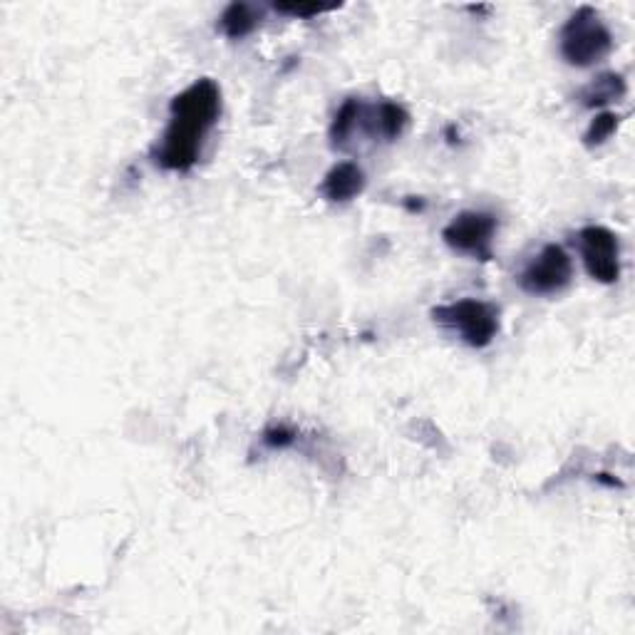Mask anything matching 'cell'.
I'll return each mask as SVG.
<instances>
[{
	"instance_id": "obj_1",
	"label": "cell",
	"mask_w": 635,
	"mask_h": 635,
	"mask_svg": "<svg viewBox=\"0 0 635 635\" xmlns=\"http://www.w3.org/2000/svg\"><path fill=\"white\" fill-rule=\"evenodd\" d=\"M221 115V90L214 80L204 77L172 100V122L162 142L154 149V159L169 172H189L201 157L209 129Z\"/></svg>"
},
{
	"instance_id": "obj_2",
	"label": "cell",
	"mask_w": 635,
	"mask_h": 635,
	"mask_svg": "<svg viewBox=\"0 0 635 635\" xmlns=\"http://www.w3.org/2000/svg\"><path fill=\"white\" fill-rule=\"evenodd\" d=\"M561 58L569 65L591 67L611 55L613 35L601 15L583 5L561 28Z\"/></svg>"
},
{
	"instance_id": "obj_3",
	"label": "cell",
	"mask_w": 635,
	"mask_h": 635,
	"mask_svg": "<svg viewBox=\"0 0 635 635\" xmlns=\"http://www.w3.org/2000/svg\"><path fill=\"white\" fill-rule=\"evenodd\" d=\"M432 316L440 325L454 330L472 348H487L499 333V311L492 303L477 301V298L447 303V306L435 308Z\"/></svg>"
},
{
	"instance_id": "obj_4",
	"label": "cell",
	"mask_w": 635,
	"mask_h": 635,
	"mask_svg": "<svg viewBox=\"0 0 635 635\" xmlns=\"http://www.w3.org/2000/svg\"><path fill=\"white\" fill-rule=\"evenodd\" d=\"M573 278V261L561 246L549 244L521 271L519 286L531 296H556L569 288Z\"/></svg>"
},
{
	"instance_id": "obj_5",
	"label": "cell",
	"mask_w": 635,
	"mask_h": 635,
	"mask_svg": "<svg viewBox=\"0 0 635 635\" xmlns=\"http://www.w3.org/2000/svg\"><path fill=\"white\" fill-rule=\"evenodd\" d=\"M499 229V221L487 211H464L454 216L452 224L442 231V239L459 254H469L479 261L492 258V241Z\"/></svg>"
},
{
	"instance_id": "obj_6",
	"label": "cell",
	"mask_w": 635,
	"mask_h": 635,
	"mask_svg": "<svg viewBox=\"0 0 635 635\" xmlns=\"http://www.w3.org/2000/svg\"><path fill=\"white\" fill-rule=\"evenodd\" d=\"M581 256L586 271L598 283H616L621 278V244L618 236L606 226H586L578 234Z\"/></svg>"
},
{
	"instance_id": "obj_7",
	"label": "cell",
	"mask_w": 635,
	"mask_h": 635,
	"mask_svg": "<svg viewBox=\"0 0 635 635\" xmlns=\"http://www.w3.org/2000/svg\"><path fill=\"white\" fill-rule=\"evenodd\" d=\"M365 189V174L358 164L353 162H340L325 177L320 191L325 194V199L330 201H350L358 194H363Z\"/></svg>"
},
{
	"instance_id": "obj_8",
	"label": "cell",
	"mask_w": 635,
	"mask_h": 635,
	"mask_svg": "<svg viewBox=\"0 0 635 635\" xmlns=\"http://www.w3.org/2000/svg\"><path fill=\"white\" fill-rule=\"evenodd\" d=\"M258 23H261V13L249 3H231L219 18L221 33L231 40H241L251 35Z\"/></svg>"
},
{
	"instance_id": "obj_9",
	"label": "cell",
	"mask_w": 635,
	"mask_h": 635,
	"mask_svg": "<svg viewBox=\"0 0 635 635\" xmlns=\"http://www.w3.org/2000/svg\"><path fill=\"white\" fill-rule=\"evenodd\" d=\"M370 120H373V125L368 127V132L380 134V137L387 139V142L402 137V132H405L407 125H410V115H407L405 107L397 105V102H382V105L375 107Z\"/></svg>"
},
{
	"instance_id": "obj_10",
	"label": "cell",
	"mask_w": 635,
	"mask_h": 635,
	"mask_svg": "<svg viewBox=\"0 0 635 635\" xmlns=\"http://www.w3.org/2000/svg\"><path fill=\"white\" fill-rule=\"evenodd\" d=\"M623 95H626V80L616 75V72H608V75H601L581 92V102L586 107H601Z\"/></svg>"
},
{
	"instance_id": "obj_11",
	"label": "cell",
	"mask_w": 635,
	"mask_h": 635,
	"mask_svg": "<svg viewBox=\"0 0 635 635\" xmlns=\"http://www.w3.org/2000/svg\"><path fill=\"white\" fill-rule=\"evenodd\" d=\"M363 115H365V107L360 100H348L343 107L338 110V115H335L333 120V127H330V139H333L335 147H343L345 142H348V137L353 134V129L363 122Z\"/></svg>"
},
{
	"instance_id": "obj_12",
	"label": "cell",
	"mask_w": 635,
	"mask_h": 635,
	"mask_svg": "<svg viewBox=\"0 0 635 635\" xmlns=\"http://www.w3.org/2000/svg\"><path fill=\"white\" fill-rule=\"evenodd\" d=\"M618 120H621V117H618L616 112H601V115L591 122L586 137H583L586 139V147H598V144H603L606 139H611V134L618 129Z\"/></svg>"
},
{
	"instance_id": "obj_13",
	"label": "cell",
	"mask_w": 635,
	"mask_h": 635,
	"mask_svg": "<svg viewBox=\"0 0 635 635\" xmlns=\"http://www.w3.org/2000/svg\"><path fill=\"white\" fill-rule=\"evenodd\" d=\"M273 8L278 13H286V15H298V18H311V15H320V13H328L333 10L335 5H306V3H276Z\"/></svg>"
},
{
	"instance_id": "obj_14",
	"label": "cell",
	"mask_w": 635,
	"mask_h": 635,
	"mask_svg": "<svg viewBox=\"0 0 635 635\" xmlns=\"http://www.w3.org/2000/svg\"><path fill=\"white\" fill-rule=\"evenodd\" d=\"M263 442L273 449H283L296 442V435H293L288 427H273V430H268L266 435H263Z\"/></svg>"
}]
</instances>
